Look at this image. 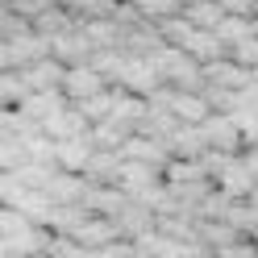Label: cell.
Masks as SVG:
<instances>
[{
    "mask_svg": "<svg viewBox=\"0 0 258 258\" xmlns=\"http://www.w3.org/2000/svg\"><path fill=\"white\" fill-rule=\"evenodd\" d=\"M217 258H258V246H237V241H229L225 250H217Z\"/></svg>",
    "mask_w": 258,
    "mask_h": 258,
    "instance_id": "cell-9",
    "label": "cell"
},
{
    "mask_svg": "<svg viewBox=\"0 0 258 258\" xmlns=\"http://www.w3.org/2000/svg\"><path fill=\"white\" fill-rule=\"evenodd\" d=\"M187 21L196 25V29H213V34H217V29L225 25V9H221V0H217V5H213V0H196V5L187 9Z\"/></svg>",
    "mask_w": 258,
    "mask_h": 258,
    "instance_id": "cell-4",
    "label": "cell"
},
{
    "mask_svg": "<svg viewBox=\"0 0 258 258\" xmlns=\"http://www.w3.org/2000/svg\"><path fill=\"white\" fill-rule=\"evenodd\" d=\"M225 13H233V17H250L254 13V0H221Z\"/></svg>",
    "mask_w": 258,
    "mask_h": 258,
    "instance_id": "cell-10",
    "label": "cell"
},
{
    "mask_svg": "<svg viewBox=\"0 0 258 258\" xmlns=\"http://www.w3.org/2000/svg\"><path fill=\"white\" fill-rule=\"evenodd\" d=\"M100 92H104V79H100V71H96L92 62L71 67L67 79H62V96H67L71 104H84V100H92V96H100Z\"/></svg>",
    "mask_w": 258,
    "mask_h": 258,
    "instance_id": "cell-2",
    "label": "cell"
},
{
    "mask_svg": "<svg viewBox=\"0 0 258 258\" xmlns=\"http://www.w3.org/2000/svg\"><path fill=\"white\" fill-rule=\"evenodd\" d=\"M121 154L129 158V163H146V167H150V163H163V150H158L154 142L146 146V138H129L125 146H121Z\"/></svg>",
    "mask_w": 258,
    "mask_h": 258,
    "instance_id": "cell-5",
    "label": "cell"
},
{
    "mask_svg": "<svg viewBox=\"0 0 258 258\" xmlns=\"http://www.w3.org/2000/svg\"><path fill=\"white\" fill-rule=\"evenodd\" d=\"M204 134H208V146H213L217 154H233L237 142H246V138H241V125L233 117H208L204 121Z\"/></svg>",
    "mask_w": 258,
    "mask_h": 258,
    "instance_id": "cell-3",
    "label": "cell"
},
{
    "mask_svg": "<svg viewBox=\"0 0 258 258\" xmlns=\"http://www.w3.org/2000/svg\"><path fill=\"white\" fill-rule=\"evenodd\" d=\"M134 9H142L146 17H175V9H179V0H134Z\"/></svg>",
    "mask_w": 258,
    "mask_h": 258,
    "instance_id": "cell-6",
    "label": "cell"
},
{
    "mask_svg": "<svg viewBox=\"0 0 258 258\" xmlns=\"http://www.w3.org/2000/svg\"><path fill=\"white\" fill-rule=\"evenodd\" d=\"M229 54H233V62H241V67H254V71H258V34L246 38L241 46H233Z\"/></svg>",
    "mask_w": 258,
    "mask_h": 258,
    "instance_id": "cell-8",
    "label": "cell"
},
{
    "mask_svg": "<svg viewBox=\"0 0 258 258\" xmlns=\"http://www.w3.org/2000/svg\"><path fill=\"white\" fill-rule=\"evenodd\" d=\"M84 34L92 38V46H112V42L121 38V29H117V25H108V21H92Z\"/></svg>",
    "mask_w": 258,
    "mask_h": 258,
    "instance_id": "cell-7",
    "label": "cell"
},
{
    "mask_svg": "<svg viewBox=\"0 0 258 258\" xmlns=\"http://www.w3.org/2000/svg\"><path fill=\"white\" fill-rule=\"evenodd\" d=\"M154 104H158V108L167 104L175 117L187 121V125H204L208 117H213V112H208V100H204V96H196V92H158Z\"/></svg>",
    "mask_w": 258,
    "mask_h": 258,
    "instance_id": "cell-1",
    "label": "cell"
}]
</instances>
